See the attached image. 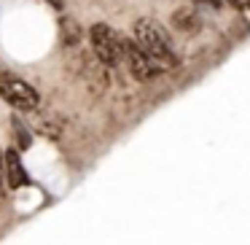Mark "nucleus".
Returning <instances> with one entry per match:
<instances>
[{"label": "nucleus", "mask_w": 250, "mask_h": 245, "mask_svg": "<svg viewBox=\"0 0 250 245\" xmlns=\"http://www.w3.org/2000/svg\"><path fill=\"white\" fill-rule=\"evenodd\" d=\"M132 41H135L162 70L178 67V54H175V49H172V41H169L167 30L159 22H153V19H137L135 27H132Z\"/></svg>", "instance_id": "nucleus-1"}, {"label": "nucleus", "mask_w": 250, "mask_h": 245, "mask_svg": "<svg viewBox=\"0 0 250 245\" xmlns=\"http://www.w3.org/2000/svg\"><path fill=\"white\" fill-rule=\"evenodd\" d=\"M89 44H92V51L100 60V65L119 67L124 62V35H119L110 24H105V22L92 24V30H89Z\"/></svg>", "instance_id": "nucleus-2"}, {"label": "nucleus", "mask_w": 250, "mask_h": 245, "mask_svg": "<svg viewBox=\"0 0 250 245\" xmlns=\"http://www.w3.org/2000/svg\"><path fill=\"white\" fill-rule=\"evenodd\" d=\"M0 97L6 100L11 108L22 111V113H30V111L38 108L41 97L30 84H24L22 78H3L0 81Z\"/></svg>", "instance_id": "nucleus-3"}, {"label": "nucleus", "mask_w": 250, "mask_h": 245, "mask_svg": "<svg viewBox=\"0 0 250 245\" xmlns=\"http://www.w3.org/2000/svg\"><path fill=\"white\" fill-rule=\"evenodd\" d=\"M124 62H126V67H129L132 78H137V81H153V78L162 73V67H159L132 38H124Z\"/></svg>", "instance_id": "nucleus-4"}, {"label": "nucleus", "mask_w": 250, "mask_h": 245, "mask_svg": "<svg viewBox=\"0 0 250 245\" xmlns=\"http://www.w3.org/2000/svg\"><path fill=\"white\" fill-rule=\"evenodd\" d=\"M3 183H8V189H22L30 183V175L24 173V164L17 151L3 154Z\"/></svg>", "instance_id": "nucleus-5"}, {"label": "nucleus", "mask_w": 250, "mask_h": 245, "mask_svg": "<svg viewBox=\"0 0 250 245\" xmlns=\"http://www.w3.org/2000/svg\"><path fill=\"white\" fill-rule=\"evenodd\" d=\"M172 24L178 30H183V33H196L199 30V17H196V11H191V8H178V11L172 14Z\"/></svg>", "instance_id": "nucleus-6"}, {"label": "nucleus", "mask_w": 250, "mask_h": 245, "mask_svg": "<svg viewBox=\"0 0 250 245\" xmlns=\"http://www.w3.org/2000/svg\"><path fill=\"white\" fill-rule=\"evenodd\" d=\"M62 35H65V44L67 46H76L78 41H81V30H78L76 22L70 24V19H62Z\"/></svg>", "instance_id": "nucleus-7"}, {"label": "nucleus", "mask_w": 250, "mask_h": 245, "mask_svg": "<svg viewBox=\"0 0 250 245\" xmlns=\"http://www.w3.org/2000/svg\"><path fill=\"white\" fill-rule=\"evenodd\" d=\"M14 132H17V140H19V146H22V148H27V146H30V135L24 132L22 121H14Z\"/></svg>", "instance_id": "nucleus-8"}, {"label": "nucleus", "mask_w": 250, "mask_h": 245, "mask_svg": "<svg viewBox=\"0 0 250 245\" xmlns=\"http://www.w3.org/2000/svg\"><path fill=\"white\" fill-rule=\"evenodd\" d=\"M229 3H231L234 8H248L250 6V0H229Z\"/></svg>", "instance_id": "nucleus-9"}, {"label": "nucleus", "mask_w": 250, "mask_h": 245, "mask_svg": "<svg viewBox=\"0 0 250 245\" xmlns=\"http://www.w3.org/2000/svg\"><path fill=\"white\" fill-rule=\"evenodd\" d=\"M202 3H207V6H212V8L223 6V0H202Z\"/></svg>", "instance_id": "nucleus-10"}, {"label": "nucleus", "mask_w": 250, "mask_h": 245, "mask_svg": "<svg viewBox=\"0 0 250 245\" xmlns=\"http://www.w3.org/2000/svg\"><path fill=\"white\" fill-rule=\"evenodd\" d=\"M0 194H3V154H0Z\"/></svg>", "instance_id": "nucleus-11"}, {"label": "nucleus", "mask_w": 250, "mask_h": 245, "mask_svg": "<svg viewBox=\"0 0 250 245\" xmlns=\"http://www.w3.org/2000/svg\"><path fill=\"white\" fill-rule=\"evenodd\" d=\"M49 3H51L54 8H62V0H49Z\"/></svg>", "instance_id": "nucleus-12"}]
</instances>
